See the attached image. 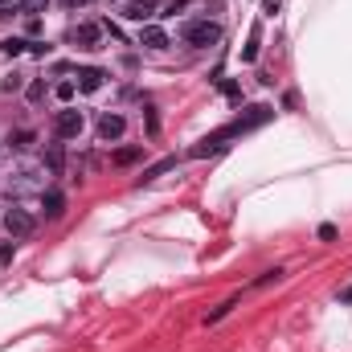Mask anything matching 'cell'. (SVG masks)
I'll use <instances>...</instances> for the list:
<instances>
[{
	"label": "cell",
	"instance_id": "cell-1",
	"mask_svg": "<svg viewBox=\"0 0 352 352\" xmlns=\"http://www.w3.org/2000/svg\"><path fill=\"white\" fill-rule=\"evenodd\" d=\"M180 41H184V45H192V50L217 45V41H221V25H217V21H209V16H201V21H184V25H180Z\"/></svg>",
	"mask_w": 352,
	"mask_h": 352
},
{
	"label": "cell",
	"instance_id": "cell-2",
	"mask_svg": "<svg viewBox=\"0 0 352 352\" xmlns=\"http://www.w3.org/2000/svg\"><path fill=\"white\" fill-rule=\"evenodd\" d=\"M82 127H87V119H82V111H74V107H66V111L54 115V135H58V140H78Z\"/></svg>",
	"mask_w": 352,
	"mask_h": 352
},
{
	"label": "cell",
	"instance_id": "cell-3",
	"mask_svg": "<svg viewBox=\"0 0 352 352\" xmlns=\"http://www.w3.org/2000/svg\"><path fill=\"white\" fill-rule=\"evenodd\" d=\"M4 230H8L12 238H29V234L37 230V217H33L29 209H16V205H12V209L4 213Z\"/></svg>",
	"mask_w": 352,
	"mask_h": 352
},
{
	"label": "cell",
	"instance_id": "cell-4",
	"mask_svg": "<svg viewBox=\"0 0 352 352\" xmlns=\"http://www.w3.org/2000/svg\"><path fill=\"white\" fill-rule=\"evenodd\" d=\"M123 131H127V119H123L119 111H107V115H98V140H102V144H115V140H123Z\"/></svg>",
	"mask_w": 352,
	"mask_h": 352
},
{
	"label": "cell",
	"instance_id": "cell-5",
	"mask_svg": "<svg viewBox=\"0 0 352 352\" xmlns=\"http://www.w3.org/2000/svg\"><path fill=\"white\" fill-rule=\"evenodd\" d=\"M98 25H74L70 33H66V41L70 45H78V50H98Z\"/></svg>",
	"mask_w": 352,
	"mask_h": 352
},
{
	"label": "cell",
	"instance_id": "cell-6",
	"mask_svg": "<svg viewBox=\"0 0 352 352\" xmlns=\"http://www.w3.org/2000/svg\"><path fill=\"white\" fill-rule=\"evenodd\" d=\"M123 16H127V21L148 25V21L156 16V0H127V4H123Z\"/></svg>",
	"mask_w": 352,
	"mask_h": 352
},
{
	"label": "cell",
	"instance_id": "cell-7",
	"mask_svg": "<svg viewBox=\"0 0 352 352\" xmlns=\"http://www.w3.org/2000/svg\"><path fill=\"white\" fill-rule=\"evenodd\" d=\"M140 45L144 50H168V33L160 25H140Z\"/></svg>",
	"mask_w": 352,
	"mask_h": 352
},
{
	"label": "cell",
	"instance_id": "cell-8",
	"mask_svg": "<svg viewBox=\"0 0 352 352\" xmlns=\"http://www.w3.org/2000/svg\"><path fill=\"white\" fill-rule=\"evenodd\" d=\"M102 78H107L102 70H94V66H87V70H78V90H82V94H94V90L102 87Z\"/></svg>",
	"mask_w": 352,
	"mask_h": 352
},
{
	"label": "cell",
	"instance_id": "cell-9",
	"mask_svg": "<svg viewBox=\"0 0 352 352\" xmlns=\"http://www.w3.org/2000/svg\"><path fill=\"white\" fill-rule=\"evenodd\" d=\"M41 209H45V217H62V209H66V197H62L58 188H50V192L41 197Z\"/></svg>",
	"mask_w": 352,
	"mask_h": 352
},
{
	"label": "cell",
	"instance_id": "cell-10",
	"mask_svg": "<svg viewBox=\"0 0 352 352\" xmlns=\"http://www.w3.org/2000/svg\"><path fill=\"white\" fill-rule=\"evenodd\" d=\"M234 307H238V295H230V299H226V303H217V307H213V311H209V316H205V324H217V320H226V316H230V311H234Z\"/></svg>",
	"mask_w": 352,
	"mask_h": 352
},
{
	"label": "cell",
	"instance_id": "cell-11",
	"mask_svg": "<svg viewBox=\"0 0 352 352\" xmlns=\"http://www.w3.org/2000/svg\"><path fill=\"white\" fill-rule=\"evenodd\" d=\"M258 58V29L250 33V41H246V50H242V62H254Z\"/></svg>",
	"mask_w": 352,
	"mask_h": 352
},
{
	"label": "cell",
	"instance_id": "cell-12",
	"mask_svg": "<svg viewBox=\"0 0 352 352\" xmlns=\"http://www.w3.org/2000/svg\"><path fill=\"white\" fill-rule=\"evenodd\" d=\"M0 50H4V54H12V58H16V54H25V50H29V41H21V37H8V41H4V45H0Z\"/></svg>",
	"mask_w": 352,
	"mask_h": 352
},
{
	"label": "cell",
	"instance_id": "cell-13",
	"mask_svg": "<svg viewBox=\"0 0 352 352\" xmlns=\"http://www.w3.org/2000/svg\"><path fill=\"white\" fill-rule=\"evenodd\" d=\"M140 156H144L140 148H123V152H115V164H135Z\"/></svg>",
	"mask_w": 352,
	"mask_h": 352
},
{
	"label": "cell",
	"instance_id": "cell-14",
	"mask_svg": "<svg viewBox=\"0 0 352 352\" xmlns=\"http://www.w3.org/2000/svg\"><path fill=\"white\" fill-rule=\"evenodd\" d=\"M54 94H58L62 102H70V98L78 94V82H58V87H54Z\"/></svg>",
	"mask_w": 352,
	"mask_h": 352
},
{
	"label": "cell",
	"instance_id": "cell-15",
	"mask_svg": "<svg viewBox=\"0 0 352 352\" xmlns=\"http://www.w3.org/2000/svg\"><path fill=\"white\" fill-rule=\"evenodd\" d=\"M45 8H50V0H21V12H29V16H37Z\"/></svg>",
	"mask_w": 352,
	"mask_h": 352
},
{
	"label": "cell",
	"instance_id": "cell-16",
	"mask_svg": "<svg viewBox=\"0 0 352 352\" xmlns=\"http://www.w3.org/2000/svg\"><path fill=\"white\" fill-rule=\"evenodd\" d=\"M25 94H29V102H41V94H45V82H29V90H25Z\"/></svg>",
	"mask_w": 352,
	"mask_h": 352
},
{
	"label": "cell",
	"instance_id": "cell-17",
	"mask_svg": "<svg viewBox=\"0 0 352 352\" xmlns=\"http://www.w3.org/2000/svg\"><path fill=\"white\" fill-rule=\"evenodd\" d=\"M278 278H283V270L274 266V270H266V274H263V278H258V283H254V287H266V283H278Z\"/></svg>",
	"mask_w": 352,
	"mask_h": 352
},
{
	"label": "cell",
	"instance_id": "cell-18",
	"mask_svg": "<svg viewBox=\"0 0 352 352\" xmlns=\"http://www.w3.org/2000/svg\"><path fill=\"white\" fill-rule=\"evenodd\" d=\"M29 144H33V135H29V131H16V135H12V148H29Z\"/></svg>",
	"mask_w": 352,
	"mask_h": 352
},
{
	"label": "cell",
	"instance_id": "cell-19",
	"mask_svg": "<svg viewBox=\"0 0 352 352\" xmlns=\"http://www.w3.org/2000/svg\"><path fill=\"white\" fill-rule=\"evenodd\" d=\"M45 160H50V168L58 173V168H62V148H50V156H45Z\"/></svg>",
	"mask_w": 352,
	"mask_h": 352
},
{
	"label": "cell",
	"instance_id": "cell-20",
	"mask_svg": "<svg viewBox=\"0 0 352 352\" xmlns=\"http://www.w3.org/2000/svg\"><path fill=\"white\" fill-rule=\"evenodd\" d=\"M0 263H12V242H0Z\"/></svg>",
	"mask_w": 352,
	"mask_h": 352
},
{
	"label": "cell",
	"instance_id": "cell-21",
	"mask_svg": "<svg viewBox=\"0 0 352 352\" xmlns=\"http://www.w3.org/2000/svg\"><path fill=\"white\" fill-rule=\"evenodd\" d=\"M16 87H21V78H16V74H8V78L0 82V90H16Z\"/></svg>",
	"mask_w": 352,
	"mask_h": 352
},
{
	"label": "cell",
	"instance_id": "cell-22",
	"mask_svg": "<svg viewBox=\"0 0 352 352\" xmlns=\"http://www.w3.org/2000/svg\"><path fill=\"white\" fill-rule=\"evenodd\" d=\"M8 16H12V4H8V0H0V21H8Z\"/></svg>",
	"mask_w": 352,
	"mask_h": 352
},
{
	"label": "cell",
	"instance_id": "cell-23",
	"mask_svg": "<svg viewBox=\"0 0 352 352\" xmlns=\"http://www.w3.org/2000/svg\"><path fill=\"white\" fill-rule=\"evenodd\" d=\"M263 8H266V12H278V0H266Z\"/></svg>",
	"mask_w": 352,
	"mask_h": 352
},
{
	"label": "cell",
	"instance_id": "cell-24",
	"mask_svg": "<svg viewBox=\"0 0 352 352\" xmlns=\"http://www.w3.org/2000/svg\"><path fill=\"white\" fill-rule=\"evenodd\" d=\"M62 4H66V8H78V4H87V0H62Z\"/></svg>",
	"mask_w": 352,
	"mask_h": 352
},
{
	"label": "cell",
	"instance_id": "cell-25",
	"mask_svg": "<svg viewBox=\"0 0 352 352\" xmlns=\"http://www.w3.org/2000/svg\"><path fill=\"white\" fill-rule=\"evenodd\" d=\"M344 299H352V287H349V291H344Z\"/></svg>",
	"mask_w": 352,
	"mask_h": 352
}]
</instances>
